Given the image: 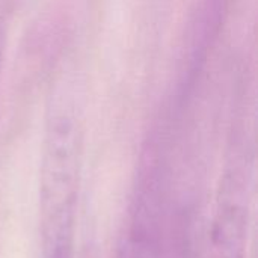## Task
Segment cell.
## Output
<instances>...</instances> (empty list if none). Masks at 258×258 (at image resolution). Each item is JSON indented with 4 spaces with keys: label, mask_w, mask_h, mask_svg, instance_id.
Masks as SVG:
<instances>
[{
    "label": "cell",
    "mask_w": 258,
    "mask_h": 258,
    "mask_svg": "<svg viewBox=\"0 0 258 258\" xmlns=\"http://www.w3.org/2000/svg\"><path fill=\"white\" fill-rule=\"evenodd\" d=\"M83 92L56 83L47 107L39 177V258H74L83 154Z\"/></svg>",
    "instance_id": "obj_1"
}]
</instances>
